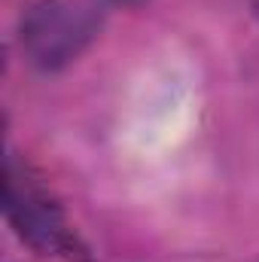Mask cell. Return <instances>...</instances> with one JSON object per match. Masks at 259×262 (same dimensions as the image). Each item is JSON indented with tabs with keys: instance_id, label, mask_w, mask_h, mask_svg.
Here are the masks:
<instances>
[{
	"instance_id": "7a4b0ae2",
	"label": "cell",
	"mask_w": 259,
	"mask_h": 262,
	"mask_svg": "<svg viewBox=\"0 0 259 262\" xmlns=\"http://www.w3.org/2000/svg\"><path fill=\"white\" fill-rule=\"evenodd\" d=\"M6 220L15 235L46 256H64L67 262H92L89 247L67 223L64 210L25 168L6 162Z\"/></svg>"
},
{
	"instance_id": "6da1fadb",
	"label": "cell",
	"mask_w": 259,
	"mask_h": 262,
	"mask_svg": "<svg viewBox=\"0 0 259 262\" xmlns=\"http://www.w3.org/2000/svg\"><path fill=\"white\" fill-rule=\"evenodd\" d=\"M104 21L101 0H37L21 12L18 43L40 70H58L82 55Z\"/></svg>"
}]
</instances>
